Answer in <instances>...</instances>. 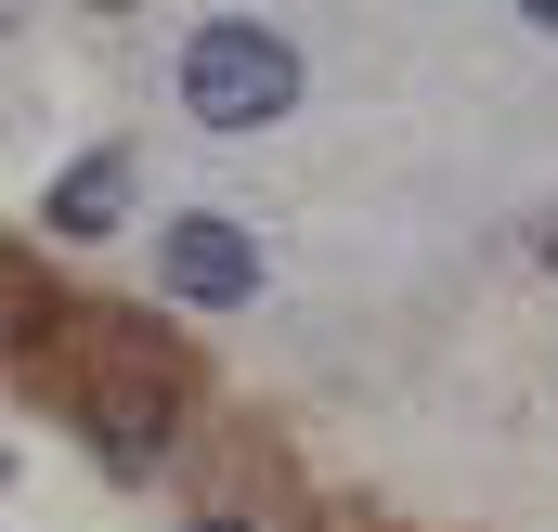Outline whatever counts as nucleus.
<instances>
[{"label": "nucleus", "mask_w": 558, "mask_h": 532, "mask_svg": "<svg viewBox=\"0 0 558 532\" xmlns=\"http://www.w3.org/2000/svg\"><path fill=\"white\" fill-rule=\"evenodd\" d=\"M520 26H558V0H520Z\"/></svg>", "instance_id": "obj_4"}, {"label": "nucleus", "mask_w": 558, "mask_h": 532, "mask_svg": "<svg viewBox=\"0 0 558 532\" xmlns=\"http://www.w3.org/2000/svg\"><path fill=\"white\" fill-rule=\"evenodd\" d=\"M286 105H299V39L286 26H260V13H208L195 39H182V118L221 143L274 131Z\"/></svg>", "instance_id": "obj_1"}, {"label": "nucleus", "mask_w": 558, "mask_h": 532, "mask_svg": "<svg viewBox=\"0 0 558 532\" xmlns=\"http://www.w3.org/2000/svg\"><path fill=\"white\" fill-rule=\"evenodd\" d=\"M156 273H169L195 312H247V299H260V234L221 221V208H182V221L156 234Z\"/></svg>", "instance_id": "obj_2"}, {"label": "nucleus", "mask_w": 558, "mask_h": 532, "mask_svg": "<svg viewBox=\"0 0 558 532\" xmlns=\"http://www.w3.org/2000/svg\"><path fill=\"white\" fill-rule=\"evenodd\" d=\"M118 195H131V169H118V156H78V169L39 195V221H52V234H118Z\"/></svg>", "instance_id": "obj_3"}]
</instances>
